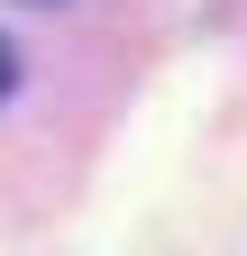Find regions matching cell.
I'll list each match as a JSON object with an SVG mask.
<instances>
[{"label":"cell","mask_w":247,"mask_h":256,"mask_svg":"<svg viewBox=\"0 0 247 256\" xmlns=\"http://www.w3.org/2000/svg\"><path fill=\"white\" fill-rule=\"evenodd\" d=\"M10 92H18V46L0 37V101H10Z\"/></svg>","instance_id":"cell-1"}]
</instances>
